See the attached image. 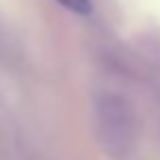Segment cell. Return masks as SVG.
Segmentation results:
<instances>
[{"instance_id":"cell-1","label":"cell","mask_w":160,"mask_h":160,"mask_svg":"<svg viewBox=\"0 0 160 160\" xmlns=\"http://www.w3.org/2000/svg\"><path fill=\"white\" fill-rule=\"evenodd\" d=\"M98 130L102 145L117 160H126L134 149V117L126 100L119 95H102L95 104Z\"/></svg>"},{"instance_id":"cell-2","label":"cell","mask_w":160,"mask_h":160,"mask_svg":"<svg viewBox=\"0 0 160 160\" xmlns=\"http://www.w3.org/2000/svg\"><path fill=\"white\" fill-rule=\"evenodd\" d=\"M65 9L74 11V13H80V15H87L91 11V0H58Z\"/></svg>"}]
</instances>
